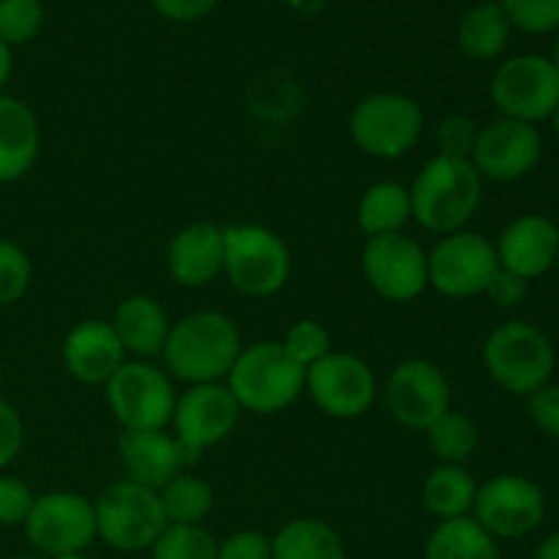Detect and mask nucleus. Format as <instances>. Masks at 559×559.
<instances>
[{
    "label": "nucleus",
    "instance_id": "obj_8",
    "mask_svg": "<svg viewBox=\"0 0 559 559\" xmlns=\"http://www.w3.org/2000/svg\"><path fill=\"white\" fill-rule=\"evenodd\" d=\"M107 404L123 431H164L175 415L169 377L145 360H126L107 382Z\"/></svg>",
    "mask_w": 559,
    "mask_h": 559
},
{
    "label": "nucleus",
    "instance_id": "obj_41",
    "mask_svg": "<svg viewBox=\"0 0 559 559\" xmlns=\"http://www.w3.org/2000/svg\"><path fill=\"white\" fill-rule=\"evenodd\" d=\"M527 293H530L527 278L516 276V273L506 271V267H500V271L495 273V278L489 282V287H486V295H489L500 309H516V306L524 304Z\"/></svg>",
    "mask_w": 559,
    "mask_h": 559
},
{
    "label": "nucleus",
    "instance_id": "obj_2",
    "mask_svg": "<svg viewBox=\"0 0 559 559\" xmlns=\"http://www.w3.org/2000/svg\"><path fill=\"white\" fill-rule=\"evenodd\" d=\"M484 178L469 158L435 156L409 189L413 218L437 235L459 233L478 213Z\"/></svg>",
    "mask_w": 559,
    "mask_h": 559
},
{
    "label": "nucleus",
    "instance_id": "obj_4",
    "mask_svg": "<svg viewBox=\"0 0 559 559\" xmlns=\"http://www.w3.org/2000/svg\"><path fill=\"white\" fill-rule=\"evenodd\" d=\"M484 364L502 391L513 396H533L535 391L549 385L557 355L540 328L533 322L511 320L486 338Z\"/></svg>",
    "mask_w": 559,
    "mask_h": 559
},
{
    "label": "nucleus",
    "instance_id": "obj_48",
    "mask_svg": "<svg viewBox=\"0 0 559 559\" xmlns=\"http://www.w3.org/2000/svg\"><path fill=\"white\" fill-rule=\"evenodd\" d=\"M16 559H33V557H16Z\"/></svg>",
    "mask_w": 559,
    "mask_h": 559
},
{
    "label": "nucleus",
    "instance_id": "obj_3",
    "mask_svg": "<svg viewBox=\"0 0 559 559\" xmlns=\"http://www.w3.org/2000/svg\"><path fill=\"white\" fill-rule=\"evenodd\" d=\"M306 385V369H300L278 342H260L240 349L227 374V388L240 409L257 415H273L295 404Z\"/></svg>",
    "mask_w": 559,
    "mask_h": 559
},
{
    "label": "nucleus",
    "instance_id": "obj_38",
    "mask_svg": "<svg viewBox=\"0 0 559 559\" xmlns=\"http://www.w3.org/2000/svg\"><path fill=\"white\" fill-rule=\"evenodd\" d=\"M218 559H273V544L267 535L243 530L218 544Z\"/></svg>",
    "mask_w": 559,
    "mask_h": 559
},
{
    "label": "nucleus",
    "instance_id": "obj_37",
    "mask_svg": "<svg viewBox=\"0 0 559 559\" xmlns=\"http://www.w3.org/2000/svg\"><path fill=\"white\" fill-rule=\"evenodd\" d=\"M33 502H36V497H33L31 486L22 484L20 478H11V475L0 478V524L3 527L25 524Z\"/></svg>",
    "mask_w": 559,
    "mask_h": 559
},
{
    "label": "nucleus",
    "instance_id": "obj_26",
    "mask_svg": "<svg viewBox=\"0 0 559 559\" xmlns=\"http://www.w3.org/2000/svg\"><path fill=\"white\" fill-rule=\"evenodd\" d=\"M478 486L462 464H440L424 480V508L431 516L462 519L473 511Z\"/></svg>",
    "mask_w": 559,
    "mask_h": 559
},
{
    "label": "nucleus",
    "instance_id": "obj_39",
    "mask_svg": "<svg viewBox=\"0 0 559 559\" xmlns=\"http://www.w3.org/2000/svg\"><path fill=\"white\" fill-rule=\"evenodd\" d=\"M527 409L533 424L538 426L544 435L559 440V385H544L540 391H535L533 396H527Z\"/></svg>",
    "mask_w": 559,
    "mask_h": 559
},
{
    "label": "nucleus",
    "instance_id": "obj_34",
    "mask_svg": "<svg viewBox=\"0 0 559 559\" xmlns=\"http://www.w3.org/2000/svg\"><path fill=\"white\" fill-rule=\"evenodd\" d=\"M282 347L287 349V355L300 369H309L331 353V336L317 320H298L287 331Z\"/></svg>",
    "mask_w": 559,
    "mask_h": 559
},
{
    "label": "nucleus",
    "instance_id": "obj_20",
    "mask_svg": "<svg viewBox=\"0 0 559 559\" xmlns=\"http://www.w3.org/2000/svg\"><path fill=\"white\" fill-rule=\"evenodd\" d=\"M167 267L180 287H207L224 271V229L211 222L180 229L169 243Z\"/></svg>",
    "mask_w": 559,
    "mask_h": 559
},
{
    "label": "nucleus",
    "instance_id": "obj_18",
    "mask_svg": "<svg viewBox=\"0 0 559 559\" xmlns=\"http://www.w3.org/2000/svg\"><path fill=\"white\" fill-rule=\"evenodd\" d=\"M495 249L500 267L533 282L557 265L559 227L551 218L530 213L502 229L500 243Z\"/></svg>",
    "mask_w": 559,
    "mask_h": 559
},
{
    "label": "nucleus",
    "instance_id": "obj_13",
    "mask_svg": "<svg viewBox=\"0 0 559 559\" xmlns=\"http://www.w3.org/2000/svg\"><path fill=\"white\" fill-rule=\"evenodd\" d=\"M240 418V407L227 385L207 382V385H191L183 396L175 402V440L180 442L186 464L197 462L205 448L218 445L235 431Z\"/></svg>",
    "mask_w": 559,
    "mask_h": 559
},
{
    "label": "nucleus",
    "instance_id": "obj_46",
    "mask_svg": "<svg viewBox=\"0 0 559 559\" xmlns=\"http://www.w3.org/2000/svg\"><path fill=\"white\" fill-rule=\"evenodd\" d=\"M551 63H555V69L559 71V38H557V44H555V52H551Z\"/></svg>",
    "mask_w": 559,
    "mask_h": 559
},
{
    "label": "nucleus",
    "instance_id": "obj_42",
    "mask_svg": "<svg viewBox=\"0 0 559 559\" xmlns=\"http://www.w3.org/2000/svg\"><path fill=\"white\" fill-rule=\"evenodd\" d=\"M153 9L169 22H197L211 14L218 0H151Z\"/></svg>",
    "mask_w": 559,
    "mask_h": 559
},
{
    "label": "nucleus",
    "instance_id": "obj_30",
    "mask_svg": "<svg viewBox=\"0 0 559 559\" xmlns=\"http://www.w3.org/2000/svg\"><path fill=\"white\" fill-rule=\"evenodd\" d=\"M426 440L442 464H464L478 448V426L467 415L448 409L440 420L429 426Z\"/></svg>",
    "mask_w": 559,
    "mask_h": 559
},
{
    "label": "nucleus",
    "instance_id": "obj_28",
    "mask_svg": "<svg viewBox=\"0 0 559 559\" xmlns=\"http://www.w3.org/2000/svg\"><path fill=\"white\" fill-rule=\"evenodd\" d=\"M426 559H500L497 540L473 516L437 524L426 540Z\"/></svg>",
    "mask_w": 559,
    "mask_h": 559
},
{
    "label": "nucleus",
    "instance_id": "obj_40",
    "mask_svg": "<svg viewBox=\"0 0 559 559\" xmlns=\"http://www.w3.org/2000/svg\"><path fill=\"white\" fill-rule=\"evenodd\" d=\"M22 440H25V429H22V418L5 399H0V469L9 467L22 451Z\"/></svg>",
    "mask_w": 559,
    "mask_h": 559
},
{
    "label": "nucleus",
    "instance_id": "obj_45",
    "mask_svg": "<svg viewBox=\"0 0 559 559\" xmlns=\"http://www.w3.org/2000/svg\"><path fill=\"white\" fill-rule=\"evenodd\" d=\"M289 3H293V9L300 11V14L314 16V14H320L322 9H325L328 0H289Z\"/></svg>",
    "mask_w": 559,
    "mask_h": 559
},
{
    "label": "nucleus",
    "instance_id": "obj_50",
    "mask_svg": "<svg viewBox=\"0 0 559 559\" xmlns=\"http://www.w3.org/2000/svg\"><path fill=\"white\" fill-rule=\"evenodd\" d=\"M557 265H559V254H557Z\"/></svg>",
    "mask_w": 559,
    "mask_h": 559
},
{
    "label": "nucleus",
    "instance_id": "obj_29",
    "mask_svg": "<svg viewBox=\"0 0 559 559\" xmlns=\"http://www.w3.org/2000/svg\"><path fill=\"white\" fill-rule=\"evenodd\" d=\"M158 500L169 524H200L213 511L216 495L207 480L180 473L164 489H158Z\"/></svg>",
    "mask_w": 559,
    "mask_h": 559
},
{
    "label": "nucleus",
    "instance_id": "obj_49",
    "mask_svg": "<svg viewBox=\"0 0 559 559\" xmlns=\"http://www.w3.org/2000/svg\"><path fill=\"white\" fill-rule=\"evenodd\" d=\"M0 377H3V369H0Z\"/></svg>",
    "mask_w": 559,
    "mask_h": 559
},
{
    "label": "nucleus",
    "instance_id": "obj_9",
    "mask_svg": "<svg viewBox=\"0 0 559 559\" xmlns=\"http://www.w3.org/2000/svg\"><path fill=\"white\" fill-rule=\"evenodd\" d=\"M491 102L502 118L535 126L559 107V71L544 55L508 58L491 76Z\"/></svg>",
    "mask_w": 559,
    "mask_h": 559
},
{
    "label": "nucleus",
    "instance_id": "obj_5",
    "mask_svg": "<svg viewBox=\"0 0 559 559\" xmlns=\"http://www.w3.org/2000/svg\"><path fill=\"white\" fill-rule=\"evenodd\" d=\"M289 249L273 229L238 224L224 229V273L238 293L271 298L287 284Z\"/></svg>",
    "mask_w": 559,
    "mask_h": 559
},
{
    "label": "nucleus",
    "instance_id": "obj_1",
    "mask_svg": "<svg viewBox=\"0 0 559 559\" xmlns=\"http://www.w3.org/2000/svg\"><path fill=\"white\" fill-rule=\"evenodd\" d=\"M240 349V333L229 317L218 311H194L169 325L162 355L169 374L189 385H207L229 374Z\"/></svg>",
    "mask_w": 559,
    "mask_h": 559
},
{
    "label": "nucleus",
    "instance_id": "obj_19",
    "mask_svg": "<svg viewBox=\"0 0 559 559\" xmlns=\"http://www.w3.org/2000/svg\"><path fill=\"white\" fill-rule=\"evenodd\" d=\"M63 364L85 385H107L126 364V349L109 322H80L63 342Z\"/></svg>",
    "mask_w": 559,
    "mask_h": 559
},
{
    "label": "nucleus",
    "instance_id": "obj_11",
    "mask_svg": "<svg viewBox=\"0 0 559 559\" xmlns=\"http://www.w3.org/2000/svg\"><path fill=\"white\" fill-rule=\"evenodd\" d=\"M497 271L495 243L478 233L445 235L429 254V284L445 298L484 295Z\"/></svg>",
    "mask_w": 559,
    "mask_h": 559
},
{
    "label": "nucleus",
    "instance_id": "obj_14",
    "mask_svg": "<svg viewBox=\"0 0 559 559\" xmlns=\"http://www.w3.org/2000/svg\"><path fill=\"white\" fill-rule=\"evenodd\" d=\"M366 282L393 304H409L429 287V254L404 233L377 235L364 249Z\"/></svg>",
    "mask_w": 559,
    "mask_h": 559
},
{
    "label": "nucleus",
    "instance_id": "obj_25",
    "mask_svg": "<svg viewBox=\"0 0 559 559\" xmlns=\"http://www.w3.org/2000/svg\"><path fill=\"white\" fill-rule=\"evenodd\" d=\"M273 559H347L344 540L320 519H295L271 538Z\"/></svg>",
    "mask_w": 559,
    "mask_h": 559
},
{
    "label": "nucleus",
    "instance_id": "obj_15",
    "mask_svg": "<svg viewBox=\"0 0 559 559\" xmlns=\"http://www.w3.org/2000/svg\"><path fill=\"white\" fill-rule=\"evenodd\" d=\"M475 522L491 538H522L546 516V497L524 475H497L475 495Z\"/></svg>",
    "mask_w": 559,
    "mask_h": 559
},
{
    "label": "nucleus",
    "instance_id": "obj_12",
    "mask_svg": "<svg viewBox=\"0 0 559 559\" xmlns=\"http://www.w3.org/2000/svg\"><path fill=\"white\" fill-rule=\"evenodd\" d=\"M306 391L325 415L353 420L369 413L377 396V380L364 358L349 353H328L306 369Z\"/></svg>",
    "mask_w": 559,
    "mask_h": 559
},
{
    "label": "nucleus",
    "instance_id": "obj_43",
    "mask_svg": "<svg viewBox=\"0 0 559 559\" xmlns=\"http://www.w3.org/2000/svg\"><path fill=\"white\" fill-rule=\"evenodd\" d=\"M11 71H14V55H11L9 44L0 41V91H3V85L9 82Z\"/></svg>",
    "mask_w": 559,
    "mask_h": 559
},
{
    "label": "nucleus",
    "instance_id": "obj_10",
    "mask_svg": "<svg viewBox=\"0 0 559 559\" xmlns=\"http://www.w3.org/2000/svg\"><path fill=\"white\" fill-rule=\"evenodd\" d=\"M25 538L49 557H71L96 538L93 502L74 491H49L36 497L25 519Z\"/></svg>",
    "mask_w": 559,
    "mask_h": 559
},
{
    "label": "nucleus",
    "instance_id": "obj_51",
    "mask_svg": "<svg viewBox=\"0 0 559 559\" xmlns=\"http://www.w3.org/2000/svg\"><path fill=\"white\" fill-rule=\"evenodd\" d=\"M478 3H484V0H478Z\"/></svg>",
    "mask_w": 559,
    "mask_h": 559
},
{
    "label": "nucleus",
    "instance_id": "obj_21",
    "mask_svg": "<svg viewBox=\"0 0 559 559\" xmlns=\"http://www.w3.org/2000/svg\"><path fill=\"white\" fill-rule=\"evenodd\" d=\"M120 459L126 464V473L131 475L129 480L156 491L178 478L180 469L186 467L180 442L167 431H123Z\"/></svg>",
    "mask_w": 559,
    "mask_h": 559
},
{
    "label": "nucleus",
    "instance_id": "obj_17",
    "mask_svg": "<svg viewBox=\"0 0 559 559\" xmlns=\"http://www.w3.org/2000/svg\"><path fill=\"white\" fill-rule=\"evenodd\" d=\"M540 156H544V140L533 123L500 118L478 129L469 162L478 169L480 178L511 183L533 173Z\"/></svg>",
    "mask_w": 559,
    "mask_h": 559
},
{
    "label": "nucleus",
    "instance_id": "obj_27",
    "mask_svg": "<svg viewBox=\"0 0 559 559\" xmlns=\"http://www.w3.org/2000/svg\"><path fill=\"white\" fill-rule=\"evenodd\" d=\"M413 218V202H409L407 186L396 180L374 183L358 202V227L369 238L377 235L402 233L404 224Z\"/></svg>",
    "mask_w": 559,
    "mask_h": 559
},
{
    "label": "nucleus",
    "instance_id": "obj_22",
    "mask_svg": "<svg viewBox=\"0 0 559 559\" xmlns=\"http://www.w3.org/2000/svg\"><path fill=\"white\" fill-rule=\"evenodd\" d=\"M41 147L38 118L25 102L0 96V183H14L31 173Z\"/></svg>",
    "mask_w": 559,
    "mask_h": 559
},
{
    "label": "nucleus",
    "instance_id": "obj_23",
    "mask_svg": "<svg viewBox=\"0 0 559 559\" xmlns=\"http://www.w3.org/2000/svg\"><path fill=\"white\" fill-rule=\"evenodd\" d=\"M118 333L126 353L140 358H153L164 349L169 336V320L162 304L147 295H131L115 309V320L109 322Z\"/></svg>",
    "mask_w": 559,
    "mask_h": 559
},
{
    "label": "nucleus",
    "instance_id": "obj_7",
    "mask_svg": "<svg viewBox=\"0 0 559 559\" xmlns=\"http://www.w3.org/2000/svg\"><path fill=\"white\" fill-rule=\"evenodd\" d=\"M353 142L374 158H402L424 134V109L404 93H374L349 115Z\"/></svg>",
    "mask_w": 559,
    "mask_h": 559
},
{
    "label": "nucleus",
    "instance_id": "obj_35",
    "mask_svg": "<svg viewBox=\"0 0 559 559\" xmlns=\"http://www.w3.org/2000/svg\"><path fill=\"white\" fill-rule=\"evenodd\" d=\"M31 257L11 240H0V306L16 304L31 287Z\"/></svg>",
    "mask_w": 559,
    "mask_h": 559
},
{
    "label": "nucleus",
    "instance_id": "obj_44",
    "mask_svg": "<svg viewBox=\"0 0 559 559\" xmlns=\"http://www.w3.org/2000/svg\"><path fill=\"white\" fill-rule=\"evenodd\" d=\"M533 559H559V533H551L549 538L535 549Z\"/></svg>",
    "mask_w": 559,
    "mask_h": 559
},
{
    "label": "nucleus",
    "instance_id": "obj_31",
    "mask_svg": "<svg viewBox=\"0 0 559 559\" xmlns=\"http://www.w3.org/2000/svg\"><path fill=\"white\" fill-rule=\"evenodd\" d=\"M153 559H218V544L200 524H167L156 544Z\"/></svg>",
    "mask_w": 559,
    "mask_h": 559
},
{
    "label": "nucleus",
    "instance_id": "obj_32",
    "mask_svg": "<svg viewBox=\"0 0 559 559\" xmlns=\"http://www.w3.org/2000/svg\"><path fill=\"white\" fill-rule=\"evenodd\" d=\"M44 27L41 0H0V41L9 47L33 41Z\"/></svg>",
    "mask_w": 559,
    "mask_h": 559
},
{
    "label": "nucleus",
    "instance_id": "obj_36",
    "mask_svg": "<svg viewBox=\"0 0 559 559\" xmlns=\"http://www.w3.org/2000/svg\"><path fill=\"white\" fill-rule=\"evenodd\" d=\"M475 140H478V126L467 115H451L437 126V147L440 156L448 158H469L473 156Z\"/></svg>",
    "mask_w": 559,
    "mask_h": 559
},
{
    "label": "nucleus",
    "instance_id": "obj_47",
    "mask_svg": "<svg viewBox=\"0 0 559 559\" xmlns=\"http://www.w3.org/2000/svg\"><path fill=\"white\" fill-rule=\"evenodd\" d=\"M551 120H555V134H557V140H559V107L555 109V115H551Z\"/></svg>",
    "mask_w": 559,
    "mask_h": 559
},
{
    "label": "nucleus",
    "instance_id": "obj_33",
    "mask_svg": "<svg viewBox=\"0 0 559 559\" xmlns=\"http://www.w3.org/2000/svg\"><path fill=\"white\" fill-rule=\"evenodd\" d=\"M508 22L530 36L559 31V0H500Z\"/></svg>",
    "mask_w": 559,
    "mask_h": 559
},
{
    "label": "nucleus",
    "instance_id": "obj_16",
    "mask_svg": "<svg viewBox=\"0 0 559 559\" xmlns=\"http://www.w3.org/2000/svg\"><path fill=\"white\" fill-rule=\"evenodd\" d=\"M385 404L404 429L429 431V426L451 409V385L431 360H404L388 377Z\"/></svg>",
    "mask_w": 559,
    "mask_h": 559
},
{
    "label": "nucleus",
    "instance_id": "obj_24",
    "mask_svg": "<svg viewBox=\"0 0 559 559\" xmlns=\"http://www.w3.org/2000/svg\"><path fill=\"white\" fill-rule=\"evenodd\" d=\"M511 22L495 0L475 3L459 22V47L473 60H495L506 52Z\"/></svg>",
    "mask_w": 559,
    "mask_h": 559
},
{
    "label": "nucleus",
    "instance_id": "obj_6",
    "mask_svg": "<svg viewBox=\"0 0 559 559\" xmlns=\"http://www.w3.org/2000/svg\"><path fill=\"white\" fill-rule=\"evenodd\" d=\"M93 513L96 535L118 551L151 549L169 524L158 491L134 480H120L104 489L93 502Z\"/></svg>",
    "mask_w": 559,
    "mask_h": 559
}]
</instances>
